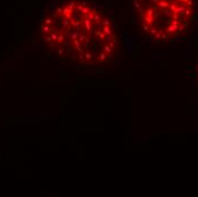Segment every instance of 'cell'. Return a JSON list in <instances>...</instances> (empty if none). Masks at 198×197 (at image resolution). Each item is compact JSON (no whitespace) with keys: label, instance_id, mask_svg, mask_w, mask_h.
Wrapping results in <instances>:
<instances>
[{"label":"cell","instance_id":"6da1fadb","mask_svg":"<svg viewBox=\"0 0 198 197\" xmlns=\"http://www.w3.org/2000/svg\"><path fill=\"white\" fill-rule=\"evenodd\" d=\"M40 34L57 57L86 67L108 64L118 49L113 21L86 0H66L55 6L43 17Z\"/></svg>","mask_w":198,"mask_h":197},{"label":"cell","instance_id":"7a4b0ae2","mask_svg":"<svg viewBox=\"0 0 198 197\" xmlns=\"http://www.w3.org/2000/svg\"><path fill=\"white\" fill-rule=\"evenodd\" d=\"M138 23L154 41L181 35L195 16V0H132Z\"/></svg>","mask_w":198,"mask_h":197}]
</instances>
